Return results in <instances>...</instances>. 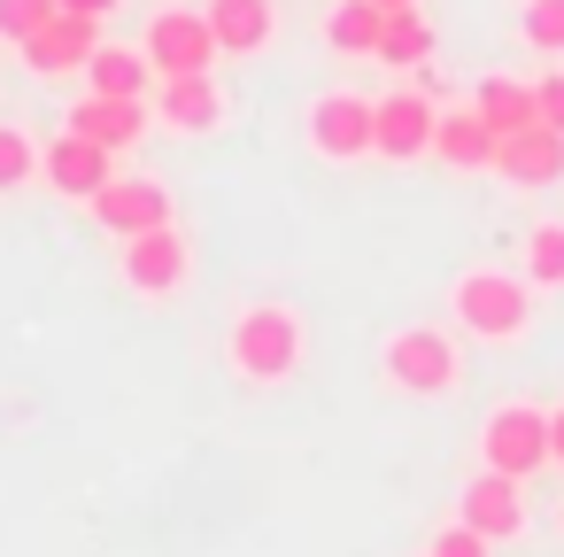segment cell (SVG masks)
Here are the masks:
<instances>
[{"label": "cell", "instance_id": "cell-11", "mask_svg": "<svg viewBox=\"0 0 564 557\" xmlns=\"http://www.w3.org/2000/svg\"><path fill=\"white\" fill-rule=\"evenodd\" d=\"M456 518L479 526L487 542H518V534H525V495H518L510 472H487V464H479V472L464 480V495H456Z\"/></svg>", "mask_w": 564, "mask_h": 557}, {"label": "cell", "instance_id": "cell-28", "mask_svg": "<svg viewBox=\"0 0 564 557\" xmlns=\"http://www.w3.org/2000/svg\"><path fill=\"white\" fill-rule=\"evenodd\" d=\"M55 9H70V17H94V24H101V17L117 9V0H55Z\"/></svg>", "mask_w": 564, "mask_h": 557}, {"label": "cell", "instance_id": "cell-10", "mask_svg": "<svg viewBox=\"0 0 564 557\" xmlns=\"http://www.w3.org/2000/svg\"><path fill=\"white\" fill-rule=\"evenodd\" d=\"M94 47H101V24H94V17L55 9V17L24 40V71H32V78H63V71H86V63H94Z\"/></svg>", "mask_w": 564, "mask_h": 557}, {"label": "cell", "instance_id": "cell-23", "mask_svg": "<svg viewBox=\"0 0 564 557\" xmlns=\"http://www.w3.org/2000/svg\"><path fill=\"white\" fill-rule=\"evenodd\" d=\"M525 279L533 287H564V225H533L525 233Z\"/></svg>", "mask_w": 564, "mask_h": 557}, {"label": "cell", "instance_id": "cell-24", "mask_svg": "<svg viewBox=\"0 0 564 557\" xmlns=\"http://www.w3.org/2000/svg\"><path fill=\"white\" fill-rule=\"evenodd\" d=\"M32 171H40V148L17 132V125H0V194H17V186H32Z\"/></svg>", "mask_w": 564, "mask_h": 557}, {"label": "cell", "instance_id": "cell-15", "mask_svg": "<svg viewBox=\"0 0 564 557\" xmlns=\"http://www.w3.org/2000/svg\"><path fill=\"white\" fill-rule=\"evenodd\" d=\"M155 117H163L171 132H217V125H225V86H217V71L163 78V94H155Z\"/></svg>", "mask_w": 564, "mask_h": 557}, {"label": "cell", "instance_id": "cell-6", "mask_svg": "<svg viewBox=\"0 0 564 557\" xmlns=\"http://www.w3.org/2000/svg\"><path fill=\"white\" fill-rule=\"evenodd\" d=\"M371 125H379V101H364V94H317L310 117H302L310 148H317L325 163H356V156H371Z\"/></svg>", "mask_w": 564, "mask_h": 557}, {"label": "cell", "instance_id": "cell-7", "mask_svg": "<svg viewBox=\"0 0 564 557\" xmlns=\"http://www.w3.org/2000/svg\"><path fill=\"white\" fill-rule=\"evenodd\" d=\"M186 271H194V248H186L178 225H155V233H132V240H124V287H132V294L163 302V294L186 287Z\"/></svg>", "mask_w": 564, "mask_h": 557}, {"label": "cell", "instance_id": "cell-29", "mask_svg": "<svg viewBox=\"0 0 564 557\" xmlns=\"http://www.w3.org/2000/svg\"><path fill=\"white\" fill-rule=\"evenodd\" d=\"M549 457L564 464V410H549Z\"/></svg>", "mask_w": 564, "mask_h": 557}, {"label": "cell", "instance_id": "cell-19", "mask_svg": "<svg viewBox=\"0 0 564 557\" xmlns=\"http://www.w3.org/2000/svg\"><path fill=\"white\" fill-rule=\"evenodd\" d=\"M471 109L487 117V132H495V140H510V132L541 125V101H533V86H518V78H479V86H471Z\"/></svg>", "mask_w": 564, "mask_h": 557}, {"label": "cell", "instance_id": "cell-31", "mask_svg": "<svg viewBox=\"0 0 564 557\" xmlns=\"http://www.w3.org/2000/svg\"><path fill=\"white\" fill-rule=\"evenodd\" d=\"M425 557H433V549H425Z\"/></svg>", "mask_w": 564, "mask_h": 557}, {"label": "cell", "instance_id": "cell-2", "mask_svg": "<svg viewBox=\"0 0 564 557\" xmlns=\"http://www.w3.org/2000/svg\"><path fill=\"white\" fill-rule=\"evenodd\" d=\"M448 310H456V325L471 333V341H487V349H510V341H525L533 333V279H510V271H464L456 287H448Z\"/></svg>", "mask_w": 564, "mask_h": 557}, {"label": "cell", "instance_id": "cell-14", "mask_svg": "<svg viewBox=\"0 0 564 557\" xmlns=\"http://www.w3.org/2000/svg\"><path fill=\"white\" fill-rule=\"evenodd\" d=\"M495 171H502L510 186H564V132H549V125L510 132V140L495 148Z\"/></svg>", "mask_w": 564, "mask_h": 557}, {"label": "cell", "instance_id": "cell-13", "mask_svg": "<svg viewBox=\"0 0 564 557\" xmlns=\"http://www.w3.org/2000/svg\"><path fill=\"white\" fill-rule=\"evenodd\" d=\"M70 132L101 140L109 156H124V148L148 140V101H132V94H86V101L70 109Z\"/></svg>", "mask_w": 564, "mask_h": 557}, {"label": "cell", "instance_id": "cell-30", "mask_svg": "<svg viewBox=\"0 0 564 557\" xmlns=\"http://www.w3.org/2000/svg\"><path fill=\"white\" fill-rule=\"evenodd\" d=\"M379 9H417V0H379Z\"/></svg>", "mask_w": 564, "mask_h": 557}, {"label": "cell", "instance_id": "cell-9", "mask_svg": "<svg viewBox=\"0 0 564 557\" xmlns=\"http://www.w3.org/2000/svg\"><path fill=\"white\" fill-rule=\"evenodd\" d=\"M433 125H441V109H433L417 86H402V94H387V101H379L371 156H387V163H417V156H433Z\"/></svg>", "mask_w": 564, "mask_h": 557}, {"label": "cell", "instance_id": "cell-12", "mask_svg": "<svg viewBox=\"0 0 564 557\" xmlns=\"http://www.w3.org/2000/svg\"><path fill=\"white\" fill-rule=\"evenodd\" d=\"M117 240H132V233H155V225H171V194H163V179H109L94 202H86Z\"/></svg>", "mask_w": 564, "mask_h": 557}, {"label": "cell", "instance_id": "cell-18", "mask_svg": "<svg viewBox=\"0 0 564 557\" xmlns=\"http://www.w3.org/2000/svg\"><path fill=\"white\" fill-rule=\"evenodd\" d=\"M148 78H155L148 47H124V40H101L94 63H86V86H94V94H132V101H148Z\"/></svg>", "mask_w": 564, "mask_h": 557}, {"label": "cell", "instance_id": "cell-3", "mask_svg": "<svg viewBox=\"0 0 564 557\" xmlns=\"http://www.w3.org/2000/svg\"><path fill=\"white\" fill-rule=\"evenodd\" d=\"M379 372H387V387H402V395H433V403L464 387V356H456V341L433 333V325H402V333H387Z\"/></svg>", "mask_w": 564, "mask_h": 557}, {"label": "cell", "instance_id": "cell-16", "mask_svg": "<svg viewBox=\"0 0 564 557\" xmlns=\"http://www.w3.org/2000/svg\"><path fill=\"white\" fill-rule=\"evenodd\" d=\"M202 17H209L217 47H225V55H240V63H248V55H263V47L279 40V9H271V0H209Z\"/></svg>", "mask_w": 564, "mask_h": 557}, {"label": "cell", "instance_id": "cell-4", "mask_svg": "<svg viewBox=\"0 0 564 557\" xmlns=\"http://www.w3.org/2000/svg\"><path fill=\"white\" fill-rule=\"evenodd\" d=\"M479 464L487 472H510V480H533L549 457V410L541 403H495L487 426H479Z\"/></svg>", "mask_w": 564, "mask_h": 557}, {"label": "cell", "instance_id": "cell-26", "mask_svg": "<svg viewBox=\"0 0 564 557\" xmlns=\"http://www.w3.org/2000/svg\"><path fill=\"white\" fill-rule=\"evenodd\" d=\"M425 549H433V557H487L495 542H487L479 526H464V518H456V526H441V534H433Z\"/></svg>", "mask_w": 564, "mask_h": 557}, {"label": "cell", "instance_id": "cell-20", "mask_svg": "<svg viewBox=\"0 0 564 557\" xmlns=\"http://www.w3.org/2000/svg\"><path fill=\"white\" fill-rule=\"evenodd\" d=\"M371 63H387V71L433 63V17H425V0H417V9H387V40H379Z\"/></svg>", "mask_w": 564, "mask_h": 557}, {"label": "cell", "instance_id": "cell-17", "mask_svg": "<svg viewBox=\"0 0 564 557\" xmlns=\"http://www.w3.org/2000/svg\"><path fill=\"white\" fill-rule=\"evenodd\" d=\"M495 132H487V117L464 101V109H441V125H433V156L448 163V171H495Z\"/></svg>", "mask_w": 564, "mask_h": 557}, {"label": "cell", "instance_id": "cell-21", "mask_svg": "<svg viewBox=\"0 0 564 557\" xmlns=\"http://www.w3.org/2000/svg\"><path fill=\"white\" fill-rule=\"evenodd\" d=\"M325 40H333L340 55H379V40H387V9H379V0H340V9L325 17Z\"/></svg>", "mask_w": 564, "mask_h": 557}, {"label": "cell", "instance_id": "cell-5", "mask_svg": "<svg viewBox=\"0 0 564 557\" xmlns=\"http://www.w3.org/2000/svg\"><path fill=\"white\" fill-rule=\"evenodd\" d=\"M140 47H148V63H155V78H194V71H217V32H209V17L202 9H155L148 17V32H140Z\"/></svg>", "mask_w": 564, "mask_h": 557}, {"label": "cell", "instance_id": "cell-22", "mask_svg": "<svg viewBox=\"0 0 564 557\" xmlns=\"http://www.w3.org/2000/svg\"><path fill=\"white\" fill-rule=\"evenodd\" d=\"M518 40L533 55H564V0H525V9H518Z\"/></svg>", "mask_w": 564, "mask_h": 557}, {"label": "cell", "instance_id": "cell-1", "mask_svg": "<svg viewBox=\"0 0 564 557\" xmlns=\"http://www.w3.org/2000/svg\"><path fill=\"white\" fill-rule=\"evenodd\" d=\"M302 349H310V333H302V310H286V302H256V310H240V318L225 325V364H232L248 387L294 379V372H302Z\"/></svg>", "mask_w": 564, "mask_h": 557}, {"label": "cell", "instance_id": "cell-25", "mask_svg": "<svg viewBox=\"0 0 564 557\" xmlns=\"http://www.w3.org/2000/svg\"><path fill=\"white\" fill-rule=\"evenodd\" d=\"M47 17H55V0H0V40H17V47H24Z\"/></svg>", "mask_w": 564, "mask_h": 557}, {"label": "cell", "instance_id": "cell-8", "mask_svg": "<svg viewBox=\"0 0 564 557\" xmlns=\"http://www.w3.org/2000/svg\"><path fill=\"white\" fill-rule=\"evenodd\" d=\"M40 179H47L55 194H70V202H94V194L117 179V156H109L101 140H86V132H55V140L40 148Z\"/></svg>", "mask_w": 564, "mask_h": 557}, {"label": "cell", "instance_id": "cell-27", "mask_svg": "<svg viewBox=\"0 0 564 557\" xmlns=\"http://www.w3.org/2000/svg\"><path fill=\"white\" fill-rule=\"evenodd\" d=\"M533 101H541V125H549V132H564V71H549V78L533 86Z\"/></svg>", "mask_w": 564, "mask_h": 557}]
</instances>
